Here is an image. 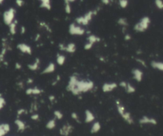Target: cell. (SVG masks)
<instances>
[{"label":"cell","instance_id":"1","mask_svg":"<svg viewBox=\"0 0 163 136\" xmlns=\"http://www.w3.org/2000/svg\"><path fill=\"white\" fill-rule=\"evenodd\" d=\"M94 87V83L92 80L79 79L78 76L73 75L70 78L66 89L74 95H79L92 90Z\"/></svg>","mask_w":163,"mask_h":136},{"label":"cell","instance_id":"2","mask_svg":"<svg viewBox=\"0 0 163 136\" xmlns=\"http://www.w3.org/2000/svg\"><path fill=\"white\" fill-rule=\"evenodd\" d=\"M115 105L117 108V112L119 113L123 120L126 123H128L129 125H132L134 123V120L132 118V115L130 112L127 111L125 108V106L122 103V102L120 100H116L115 101Z\"/></svg>","mask_w":163,"mask_h":136},{"label":"cell","instance_id":"3","mask_svg":"<svg viewBox=\"0 0 163 136\" xmlns=\"http://www.w3.org/2000/svg\"><path fill=\"white\" fill-rule=\"evenodd\" d=\"M150 19L148 16L143 17L135 24L133 27V29L137 33H143L147 30L150 26Z\"/></svg>","mask_w":163,"mask_h":136},{"label":"cell","instance_id":"4","mask_svg":"<svg viewBox=\"0 0 163 136\" xmlns=\"http://www.w3.org/2000/svg\"><path fill=\"white\" fill-rule=\"evenodd\" d=\"M97 13V11L96 10H90L87 11L85 14H84L83 16H80L76 19V22L78 25H82L86 26H87L90 21L93 19V17L96 15Z\"/></svg>","mask_w":163,"mask_h":136},{"label":"cell","instance_id":"5","mask_svg":"<svg viewBox=\"0 0 163 136\" xmlns=\"http://www.w3.org/2000/svg\"><path fill=\"white\" fill-rule=\"evenodd\" d=\"M15 16H16V10L13 8H11L4 11L3 13V21L4 24L8 26L12 24L13 22Z\"/></svg>","mask_w":163,"mask_h":136},{"label":"cell","instance_id":"6","mask_svg":"<svg viewBox=\"0 0 163 136\" xmlns=\"http://www.w3.org/2000/svg\"><path fill=\"white\" fill-rule=\"evenodd\" d=\"M69 33L70 34L73 36H82L85 34V31L79 25L72 23L69 26Z\"/></svg>","mask_w":163,"mask_h":136},{"label":"cell","instance_id":"7","mask_svg":"<svg viewBox=\"0 0 163 136\" xmlns=\"http://www.w3.org/2000/svg\"><path fill=\"white\" fill-rule=\"evenodd\" d=\"M139 123L141 125H155L157 124V121L154 118L148 116H143L139 120Z\"/></svg>","mask_w":163,"mask_h":136},{"label":"cell","instance_id":"8","mask_svg":"<svg viewBox=\"0 0 163 136\" xmlns=\"http://www.w3.org/2000/svg\"><path fill=\"white\" fill-rule=\"evenodd\" d=\"M117 84L115 82L105 83L102 86V91L104 93H109L113 91L117 88Z\"/></svg>","mask_w":163,"mask_h":136},{"label":"cell","instance_id":"9","mask_svg":"<svg viewBox=\"0 0 163 136\" xmlns=\"http://www.w3.org/2000/svg\"><path fill=\"white\" fill-rule=\"evenodd\" d=\"M132 75L133 79L135 81H136L137 82H141L142 81L143 78V72L141 69L138 68L133 69L132 70Z\"/></svg>","mask_w":163,"mask_h":136},{"label":"cell","instance_id":"10","mask_svg":"<svg viewBox=\"0 0 163 136\" xmlns=\"http://www.w3.org/2000/svg\"><path fill=\"white\" fill-rule=\"evenodd\" d=\"M73 126L70 124L64 125L60 129V133L61 135L64 136H68L71 132L73 131Z\"/></svg>","mask_w":163,"mask_h":136},{"label":"cell","instance_id":"11","mask_svg":"<svg viewBox=\"0 0 163 136\" xmlns=\"http://www.w3.org/2000/svg\"><path fill=\"white\" fill-rule=\"evenodd\" d=\"M95 120V116L90 110H86L85 111V122L87 123H91Z\"/></svg>","mask_w":163,"mask_h":136},{"label":"cell","instance_id":"12","mask_svg":"<svg viewBox=\"0 0 163 136\" xmlns=\"http://www.w3.org/2000/svg\"><path fill=\"white\" fill-rule=\"evenodd\" d=\"M18 49L22 53L31 54V48L30 46L24 43H20L17 45Z\"/></svg>","mask_w":163,"mask_h":136},{"label":"cell","instance_id":"13","mask_svg":"<svg viewBox=\"0 0 163 136\" xmlns=\"http://www.w3.org/2000/svg\"><path fill=\"white\" fill-rule=\"evenodd\" d=\"M150 65H151L152 68L163 72V62L153 60V61L151 62Z\"/></svg>","mask_w":163,"mask_h":136},{"label":"cell","instance_id":"14","mask_svg":"<svg viewBox=\"0 0 163 136\" xmlns=\"http://www.w3.org/2000/svg\"><path fill=\"white\" fill-rule=\"evenodd\" d=\"M76 50H77V46H76V45L73 43H70L67 45L66 46H64V51L70 53H75Z\"/></svg>","mask_w":163,"mask_h":136},{"label":"cell","instance_id":"15","mask_svg":"<svg viewBox=\"0 0 163 136\" xmlns=\"http://www.w3.org/2000/svg\"><path fill=\"white\" fill-rule=\"evenodd\" d=\"M40 2V7L43 8L50 10L51 9L50 0H38Z\"/></svg>","mask_w":163,"mask_h":136},{"label":"cell","instance_id":"16","mask_svg":"<svg viewBox=\"0 0 163 136\" xmlns=\"http://www.w3.org/2000/svg\"><path fill=\"white\" fill-rule=\"evenodd\" d=\"M87 42H89L92 44H95L96 43H98V42H100V38L97 36L96 35H94V34H90L89 36H88V37L87 38Z\"/></svg>","mask_w":163,"mask_h":136},{"label":"cell","instance_id":"17","mask_svg":"<svg viewBox=\"0 0 163 136\" xmlns=\"http://www.w3.org/2000/svg\"><path fill=\"white\" fill-rule=\"evenodd\" d=\"M101 129V124L99 121H95L94 123H93L91 128H90V132L92 134H96L99 132Z\"/></svg>","mask_w":163,"mask_h":136},{"label":"cell","instance_id":"18","mask_svg":"<svg viewBox=\"0 0 163 136\" xmlns=\"http://www.w3.org/2000/svg\"><path fill=\"white\" fill-rule=\"evenodd\" d=\"M55 69V65L54 63H50V64L47 66V68H45V69L43 71V73L44 74H49L53 72Z\"/></svg>","mask_w":163,"mask_h":136},{"label":"cell","instance_id":"19","mask_svg":"<svg viewBox=\"0 0 163 136\" xmlns=\"http://www.w3.org/2000/svg\"><path fill=\"white\" fill-rule=\"evenodd\" d=\"M124 89L126 90V92L128 94H129L135 93V91H136V88H135V87L131 83H127L126 86Z\"/></svg>","mask_w":163,"mask_h":136},{"label":"cell","instance_id":"20","mask_svg":"<svg viewBox=\"0 0 163 136\" xmlns=\"http://www.w3.org/2000/svg\"><path fill=\"white\" fill-rule=\"evenodd\" d=\"M56 61L59 66H62L66 61V57L64 55H61V54H58L57 55V58H56Z\"/></svg>","mask_w":163,"mask_h":136},{"label":"cell","instance_id":"21","mask_svg":"<svg viewBox=\"0 0 163 136\" xmlns=\"http://www.w3.org/2000/svg\"><path fill=\"white\" fill-rule=\"evenodd\" d=\"M117 24L123 27H126L128 26V20L126 19V18L124 17H120V19H118L117 20Z\"/></svg>","mask_w":163,"mask_h":136},{"label":"cell","instance_id":"22","mask_svg":"<svg viewBox=\"0 0 163 136\" xmlns=\"http://www.w3.org/2000/svg\"><path fill=\"white\" fill-rule=\"evenodd\" d=\"M39 64H40V60L38 59H36L35 62L33 64H31V65H28V68L31 70H36L38 68Z\"/></svg>","mask_w":163,"mask_h":136},{"label":"cell","instance_id":"23","mask_svg":"<svg viewBox=\"0 0 163 136\" xmlns=\"http://www.w3.org/2000/svg\"><path fill=\"white\" fill-rule=\"evenodd\" d=\"M26 93L27 95L30 94H39L41 93V90L37 88H29L28 90H26Z\"/></svg>","mask_w":163,"mask_h":136},{"label":"cell","instance_id":"24","mask_svg":"<svg viewBox=\"0 0 163 136\" xmlns=\"http://www.w3.org/2000/svg\"><path fill=\"white\" fill-rule=\"evenodd\" d=\"M16 26H17V24L14 21L9 25L10 32L12 34H15L16 33Z\"/></svg>","mask_w":163,"mask_h":136},{"label":"cell","instance_id":"25","mask_svg":"<svg viewBox=\"0 0 163 136\" xmlns=\"http://www.w3.org/2000/svg\"><path fill=\"white\" fill-rule=\"evenodd\" d=\"M155 7L159 10H163V0H155L154 1Z\"/></svg>","mask_w":163,"mask_h":136},{"label":"cell","instance_id":"26","mask_svg":"<svg viewBox=\"0 0 163 136\" xmlns=\"http://www.w3.org/2000/svg\"><path fill=\"white\" fill-rule=\"evenodd\" d=\"M119 6L121 7L122 8H126L128 7L129 1L128 0H119Z\"/></svg>","mask_w":163,"mask_h":136},{"label":"cell","instance_id":"27","mask_svg":"<svg viewBox=\"0 0 163 136\" xmlns=\"http://www.w3.org/2000/svg\"><path fill=\"white\" fill-rule=\"evenodd\" d=\"M55 124H56V122H55V120L54 119L51 120L47 124V127L49 129H52L55 127Z\"/></svg>","mask_w":163,"mask_h":136},{"label":"cell","instance_id":"28","mask_svg":"<svg viewBox=\"0 0 163 136\" xmlns=\"http://www.w3.org/2000/svg\"><path fill=\"white\" fill-rule=\"evenodd\" d=\"M54 114L55 118L57 119V120H61L63 118V114L60 111H59V110L55 111L54 113Z\"/></svg>","mask_w":163,"mask_h":136},{"label":"cell","instance_id":"29","mask_svg":"<svg viewBox=\"0 0 163 136\" xmlns=\"http://www.w3.org/2000/svg\"><path fill=\"white\" fill-rule=\"evenodd\" d=\"M64 10L66 13L70 14L71 12V7L70 3H65V7H64Z\"/></svg>","mask_w":163,"mask_h":136},{"label":"cell","instance_id":"30","mask_svg":"<svg viewBox=\"0 0 163 136\" xmlns=\"http://www.w3.org/2000/svg\"><path fill=\"white\" fill-rule=\"evenodd\" d=\"M16 124L17 125L18 127H19V129L20 130H23L25 128V125L24 123L22 122V121L19 120H17L16 121Z\"/></svg>","mask_w":163,"mask_h":136},{"label":"cell","instance_id":"31","mask_svg":"<svg viewBox=\"0 0 163 136\" xmlns=\"http://www.w3.org/2000/svg\"><path fill=\"white\" fill-rule=\"evenodd\" d=\"M71 118H72L74 120L76 121L77 122H80V117L79 116H78V114L77 113H72L71 114Z\"/></svg>","mask_w":163,"mask_h":136},{"label":"cell","instance_id":"32","mask_svg":"<svg viewBox=\"0 0 163 136\" xmlns=\"http://www.w3.org/2000/svg\"><path fill=\"white\" fill-rule=\"evenodd\" d=\"M93 45H94L90 43L89 42H87L85 43V45H84V48L85 50H90L91 48H93Z\"/></svg>","mask_w":163,"mask_h":136},{"label":"cell","instance_id":"33","mask_svg":"<svg viewBox=\"0 0 163 136\" xmlns=\"http://www.w3.org/2000/svg\"><path fill=\"white\" fill-rule=\"evenodd\" d=\"M136 60L137 62H138L139 64L143 66V67H147V64H146L145 61L144 60L140 59V58H137V59H136Z\"/></svg>","mask_w":163,"mask_h":136},{"label":"cell","instance_id":"34","mask_svg":"<svg viewBox=\"0 0 163 136\" xmlns=\"http://www.w3.org/2000/svg\"><path fill=\"white\" fill-rule=\"evenodd\" d=\"M5 103H6V102L4 101V99L3 97H0V110L3 108V106H4Z\"/></svg>","mask_w":163,"mask_h":136},{"label":"cell","instance_id":"35","mask_svg":"<svg viewBox=\"0 0 163 136\" xmlns=\"http://www.w3.org/2000/svg\"><path fill=\"white\" fill-rule=\"evenodd\" d=\"M16 3L19 7H22V5L24 4V1L23 0H16Z\"/></svg>","mask_w":163,"mask_h":136},{"label":"cell","instance_id":"36","mask_svg":"<svg viewBox=\"0 0 163 136\" xmlns=\"http://www.w3.org/2000/svg\"><path fill=\"white\" fill-rule=\"evenodd\" d=\"M127 83H128V82H126V81H120V83H119V85H120V87H122V88H125V87L126 86V84H127Z\"/></svg>","mask_w":163,"mask_h":136},{"label":"cell","instance_id":"37","mask_svg":"<svg viewBox=\"0 0 163 136\" xmlns=\"http://www.w3.org/2000/svg\"><path fill=\"white\" fill-rule=\"evenodd\" d=\"M124 40L126 41H129L131 40V36L129 34H126L124 36Z\"/></svg>","mask_w":163,"mask_h":136},{"label":"cell","instance_id":"38","mask_svg":"<svg viewBox=\"0 0 163 136\" xmlns=\"http://www.w3.org/2000/svg\"><path fill=\"white\" fill-rule=\"evenodd\" d=\"M101 2L103 4H106V5H108L110 3L111 1L110 0H101Z\"/></svg>","mask_w":163,"mask_h":136},{"label":"cell","instance_id":"39","mask_svg":"<svg viewBox=\"0 0 163 136\" xmlns=\"http://www.w3.org/2000/svg\"><path fill=\"white\" fill-rule=\"evenodd\" d=\"M31 118H32L33 120H37V119L39 118V116H38V114H34V115H33V116H31Z\"/></svg>","mask_w":163,"mask_h":136},{"label":"cell","instance_id":"40","mask_svg":"<svg viewBox=\"0 0 163 136\" xmlns=\"http://www.w3.org/2000/svg\"><path fill=\"white\" fill-rule=\"evenodd\" d=\"M75 1H76V0H64V3H71L74 2Z\"/></svg>","mask_w":163,"mask_h":136},{"label":"cell","instance_id":"41","mask_svg":"<svg viewBox=\"0 0 163 136\" xmlns=\"http://www.w3.org/2000/svg\"><path fill=\"white\" fill-rule=\"evenodd\" d=\"M24 112H25V111L24 110H20L19 111H18V114L20 115V114H22Z\"/></svg>","mask_w":163,"mask_h":136},{"label":"cell","instance_id":"42","mask_svg":"<svg viewBox=\"0 0 163 136\" xmlns=\"http://www.w3.org/2000/svg\"><path fill=\"white\" fill-rule=\"evenodd\" d=\"M49 98H50V100L51 101H53L55 100V97L54 96V95H51V96L49 97Z\"/></svg>","mask_w":163,"mask_h":136},{"label":"cell","instance_id":"43","mask_svg":"<svg viewBox=\"0 0 163 136\" xmlns=\"http://www.w3.org/2000/svg\"><path fill=\"white\" fill-rule=\"evenodd\" d=\"M3 1H4V0H0V4H2Z\"/></svg>","mask_w":163,"mask_h":136},{"label":"cell","instance_id":"44","mask_svg":"<svg viewBox=\"0 0 163 136\" xmlns=\"http://www.w3.org/2000/svg\"><path fill=\"white\" fill-rule=\"evenodd\" d=\"M110 1H113V0H110Z\"/></svg>","mask_w":163,"mask_h":136}]
</instances>
